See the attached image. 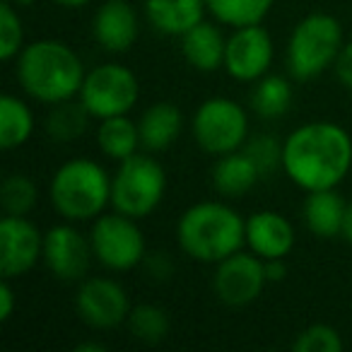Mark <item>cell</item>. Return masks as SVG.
Here are the masks:
<instances>
[{
  "label": "cell",
  "instance_id": "5bb4252c",
  "mask_svg": "<svg viewBox=\"0 0 352 352\" xmlns=\"http://www.w3.org/2000/svg\"><path fill=\"white\" fill-rule=\"evenodd\" d=\"M44 258V232L27 215H6L0 220V275L17 280L34 270Z\"/></svg>",
  "mask_w": 352,
  "mask_h": 352
},
{
  "label": "cell",
  "instance_id": "74e56055",
  "mask_svg": "<svg viewBox=\"0 0 352 352\" xmlns=\"http://www.w3.org/2000/svg\"><path fill=\"white\" fill-rule=\"evenodd\" d=\"M75 350H78V352H104V350H107V345H104V342H99V340H89V342H80Z\"/></svg>",
  "mask_w": 352,
  "mask_h": 352
},
{
  "label": "cell",
  "instance_id": "ba28073f",
  "mask_svg": "<svg viewBox=\"0 0 352 352\" xmlns=\"http://www.w3.org/2000/svg\"><path fill=\"white\" fill-rule=\"evenodd\" d=\"M140 220L123 215V212H102L89 227V244H92L94 261L111 273H128L142 265L147 256L145 234Z\"/></svg>",
  "mask_w": 352,
  "mask_h": 352
},
{
  "label": "cell",
  "instance_id": "484cf974",
  "mask_svg": "<svg viewBox=\"0 0 352 352\" xmlns=\"http://www.w3.org/2000/svg\"><path fill=\"white\" fill-rule=\"evenodd\" d=\"M89 111L82 107L80 99H70V102L56 104L51 107L49 116H46V135L54 142H73L87 131L89 126Z\"/></svg>",
  "mask_w": 352,
  "mask_h": 352
},
{
  "label": "cell",
  "instance_id": "cb8c5ba5",
  "mask_svg": "<svg viewBox=\"0 0 352 352\" xmlns=\"http://www.w3.org/2000/svg\"><path fill=\"white\" fill-rule=\"evenodd\" d=\"M292 97H294V89L289 78L278 73H268L258 82H254L249 104H251V111L258 118L275 121V118H283L289 111Z\"/></svg>",
  "mask_w": 352,
  "mask_h": 352
},
{
  "label": "cell",
  "instance_id": "f35d334b",
  "mask_svg": "<svg viewBox=\"0 0 352 352\" xmlns=\"http://www.w3.org/2000/svg\"><path fill=\"white\" fill-rule=\"evenodd\" d=\"M8 3H12V6H30V3H32V0H8Z\"/></svg>",
  "mask_w": 352,
  "mask_h": 352
},
{
  "label": "cell",
  "instance_id": "4dcf8cb0",
  "mask_svg": "<svg viewBox=\"0 0 352 352\" xmlns=\"http://www.w3.org/2000/svg\"><path fill=\"white\" fill-rule=\"evenodd\" d=\"M244 150L254 157V162L258 164L263 176H268L275 169H283V140H278L275 135L261 133V135L249 138Z\"/></svg>",
  "mask_w": 352,
  "mask_h": 352
},
{
  "label": "cell",
  "instance_id": "8d00e7d4",
  "mask_svg": "<svg viewBox=\"0 0 352 352\" xmlns=\"http://www.w3.org/2000/svg\"><path fill=\"white\" fill-rule=\"evenodd\" d=\"M342 239L352 246V201L347 203V210H345V225H342Z\"/></svg>",
  "mask_w": 352,
  "mask_h": 352
},
{
  "label": "cell",
  "instance_id": "9c48e42d",
  "mask_svg": "<svg viewBox=\"0 0 352 352\" xmlns=\"http://www.w3.org/2000/svg\"><path fill=\"white\" fill-rule=\"evenodd\" d=\"M78 99L97 121L123 116L140 99V80L123 63H99L87 70Z\"/></svg>",
  "mask_w": 352,
  "mask_h": 352
},
{
  "label": "cell",
  "instance_id": "6da1fadb",
  "mask_svg": "<svg viewBox=\"0 0 352 352\" xmlns=\"http://www.w3.org/2000/svg\"><path fill=\"white\" fill-rule=\"evenodd\" d=\"M283 171L304 193L338 188L352 171V135L336 121H309L283 140Z\"/></svg>",
  "mask_w": 352,
  "mask_h": 352
},
{
  "label": "cell",
  "instance_id": "277c9868",
  "mask_svg": "<svg viewBox=\"0 0 352 352\" xmlns=\"http://www.w3.org/2000/svg\"><path fill=\"white\" fill-rule=\"evenodd\" d=\"M49 203L68 222H92L111 206V174L89 157H73L54 171Z\"/></svg>",
  "mask_w": 352,
  "mask_h": 352
},
{
  "label": "cell",
  "instance_id": "1f68e13d",
  "mask_svg": "<svg viewBox=\"0 0 352 352\" xmlns=\"http://www.w3.org/2000/svg\"><path fill=\"white\" fill-rule=\"evenodd\" d=\"M142 268H145L147 278L155 280V283H164L174 275V261L164 251H155V254H147L142 261Z\"/></svg>",
  "mask_w": 352,
  "mask_h": 352
},
{
  "label": "cell",
  "instance_id": "d4e9b609",
  "mask_svg": "<svg viewBox=\"0 0 352 352\" xmlns=\"http://www.w3.org/2000/svg\"><path fill=\"white\" fill-rule=\"evenodd\" d=\"M208 15L220 25L236 27L263 25V20L275 8V0H206Z\"/></svg>",
  "mask_w": 352,
  "mask_h": 352
},
{
  "label": "cell",
  "instance_id": "5b68a950",
  "mask_svg": "<svg viewBox=\"0 0 352 352\" xmlns=\"http://www.w3.org/2000/svg\"><path fill=\"white\" fill-rule=\"evenodd\" d=\"M345 34L338 17L328 12H309L292 27L285 49L287 73L297 82H311L331 70L338 60Z\"/></svg>",
  "mask_w": 352,
  "mask_h": 352
},
{
  "label": "cell",
  "instance_id": "7a4b0ae2",
  "mask_svg": "<svg viewBox=\"0 0 352 352\" xmlns=\"http://www.w3.org/2000/svg\"><path fill=\"white\" fill-rule=\"evenodd\" d=\"M15 75L25 97L46 107L78 99L85 82V63L78 51L60 39H39L15 58Z\"/></svg>",
  "mask_w": 352,
  "mask_h": 352
},
{
  "label": "cell",
  "instance_id": "f546056e",
  "mask_svg": "<svg viewBox=\"0 0 352 352\" xmlns=\"http://www.w3.org/2000/svg\"><path fill=\"white\" fill-rule=\"evenodd\" d=\"M294 352H340L342 350V336L338 328L328 323H311L304 331L297 333L292 340Z\"/></svg>",
  "mask_w": 352,
  "mask_h": 352
},
{
  "label": "cell",
  "instance_id": "4fadbf2b",
  "mask_svg": "<svg viewBox=\"0 0 352 352\" xmlns=\"http://www.w3.org/2000/svg\"><path fill=\"white\" fill-rule=\"evenodd\" d=\"M89 234H82L75 222H58L44 232V265L60 283H80L87 278L92 263Z\"/></svg>",
  "mask_w": 352,
  "mask_h": 352
},
{
  "label": "cell",
  "instance_id": "9a60e30c",
  "mask_svg": "<svg viewBox=\"0 0 352 352\" xmlns=\"http://www.w3.org/2000/svg\"><path fill=\"white\" fill-rule=\"evenodd\" d=\"M140 34V15L128 0H104L92 15V39L107 54H126Z\"/></svg>",
  "mask_w": 352,
  "mask_h": 352
},
{
  "label": "cell",
  "instance_id": "e0dca14e",
  "mask_svg": "<svg viewBox=\"0 0 352 352\" xmlns=\"http://www.w3.org/2000/svg\"><path fill=\"white\" fill-rule=\"evenodd\" d=\"M208 15L206 0H142V17L162 36L182 39Z\"/></svg>",
  "mask_w": 352,
  "mask_h": 352
},
{
  "label": "cell",
  "instance_id": "2e32d148",
  "mask_svg": "<svg viewBox=\"0 0 352 352\" xmlns=\"http://www.w3.org/2000/svg\"><path fill=\"white\" fill-rule=\"evenodd\" d=\"M297 244V232L289 217L278 210H256L246 217V249L258 258H287Z\"/></svg>",
  "mask_w": 352,
  "mask_h": 352
},
{
  "label": "cell",
  "instance_id": "d590c367",
  "mask_svg": "<svg viewBox=\"0 0 352 352\" xmlns=\"http://www.w3.org/2000/svg\"><path fill=\"white\" fill-rule=\"evenodd\" d=\"M51 3L58 8H65V10H80V8L92 6L94 0H51Z\"/></svg>",
  "mask_w": 352,
  "mask_h": 352
},
{
  "label": "cell",
  "instance_id": "44dd1931",
  "mask_svg": "<svg viewBox=\"0 0 352 352\" xmlns=\"http://www.w3.org/2000/svg\"><path fill=\"white\" fill-rule=\"evenodd\" d=\"M184 128L182 109L171 102H155L140 113L138 131H140V145L145 152H164L179 140Z\"/></svg>",
  "mask_w": 352,
  "mask_h": 352
},
{
  "label": "cell",
  "instance_id": "836d02e7",
  "mask_svg": "<svg viewBox=\"0 0 352 352\" xmlns=\"http://www.w3.org/2000/svg\"><path fill=\"white\" fill-rule=\"evenodd\" d=\"M15 304H17V297H15V287H12V280H6L0 283V321L8 323L15 314Z\"/></svg>",
  "mask_w": 352,
  "mask_h": 352
},
{
  "label": "cell",
  "instance_id": "3957f363",
  "mask_svg": "<svg viewBox=\"0 0 352 352\" xmlns=\"http://www.w3.org/2000/svg\"><path fill=\"white\" fill-rule=\"evenodd\" d=\"M176 241L188 258L217 265L246 246V217L225 201L193 203L176 222Z\"/></svg>",
  "mask_w": 352,
  "mask_h": 352
},
{
  "label": "cell",
  "instance_id": "d6986e66",
  "mask_svg": "<svg viewBox=\"0 0 352 352\" xmlns=\"http://www.w3.org/2000/svg\"><path fill=\"white\" fill-rule=\"evenodd\" d=\"M263 179L254 157L241 147V150L227 152L215 157V164L210 171V184L222 198H241L256 188V184Z\"/></svg>",
  "mask_w": 352,
  "mask_h": 352
},
{
  "label": "cell",
  "instance_id": "8fae6325",
  "mask_svg": "<svg viewBox=\"0 0 352 352\" xmlns=\"http://www.w3.org/2000/svg\"><path fill=\"white\" fill-rule=\"evenodd\" d=\"M268 278H265V261L254 251H236L215 265L212 289L215 297L225 307L241 309L254 304L263 294Z\"/></svg>",
  "mask_w": 352,
  "mask_h": 352
},
{
  "label": "cell",
  "instance_id": "52a82bcc",
  "mask_svg": "<svg viewBox=\"0 0 352 352\" xmlns=\"http://www.w3.org/2000/svg\"><path fill=\"white\" fill-rule=\"evenodd\" d=\"M191 133L196 145L210 157L241 150L251 138L249 111L230 97H210L193 111Z\"/></svg>",
  "mask_w": 352,
  "mask_h": 352
},
{
  "label": "cell",
  "instance_id": "d6a6232c",
  "mask_svg": "<svg viewBox=\"0 0 352 352\" xmlns=\"http://www.w3.org/2000/svg\"><path fill=\"white\" fill-rule=\"evenodd\" d=\"M333 73H336L338 82H340L342 87L352 89V39L342 44L336 65H333Z\"/></svg>",
  "mask_w": 352,
  "mask_h": 352
},
{
  "label": "cell",
  "instance_id": "7c38bea8",
  "mask_svg": "<svg viewBox=\"0 0 352 352\" xmlns=\"http://www.w3.org/2000/svg\"><path fill=\"white\" fill-rule=\"evenodd\" d=\"M275 58V44L270 32L263 25L236 27L227 36L225 73L234 82L254 85L270 73Z\"/></svg>",
  "mask_w": 352,
  "mask_h": 352
},
{
  "label": "cell",
  "instance_id": "7402d4cb",
  "mask_svg": "<svg viewBox=\"0 0 352 352\" xmlns=\"http://www.w3.org/2000/svg\"><path fill=\"white\" fill-rule=\"evenodd\" d=\"M34 111L20 94L6 92L0 97V147L20 150L34 135Z\"/></svg>",
  "mask_w": 352,
  "mask_h": 352
},
{
  "label": "cell",
  "instance_id": "603a6c76",
  "mask_svg": "<svg viewBox=\"0 0 352 352\" xmlns=\"http://www.w3.org/2000/svg\"><path fill=\"white\" fill-rule=\"evenodd\" d=\"M97 147L111 162H123L135 152H140L142 145L138 121H133L128 113L102 118L97 126Z\"/></svg>",
  "mask_w": 352,
  "mask_h": 352
},
{
  "label": "cell",
  "instance_id": "ac0fdd59",
  "mask_svg": "<svg viewBox=\"0 0 352 352\" xmlns=\"http://www.w3.org/2000/svg\"><path fill=\"white\" fill-rule=\"evenodd\" d=\"M182 56L198 73H215L225 68L227 36L222 34L220 22L203 20L182 36Z\"/></svg>",
  "mask_w": 352,
  "mask_h": 352
},
{
  "label": "cell",
  "instance_id": "ffe728a7",
  "mask_svg": "<svg viewBox=\"0 0 352 352\" xmlns=\"http://www.w3.org/2000/svg\"><path fill=\"white\" fill-rule=\"evenodd\" d=\"M347 201L340 196L338 188H323V191H309L302 203L304 227L318 239H336L342 234L345 225Z\"/></svg>",
  "mask_w": 352,
  "mask_h": 352
},
{
  "label": "cell",
  "instance_id": "f1b7e54d",
  "mask_svg": "<svg viewBox=\"0 0 352 352\" xmlns=\"http://www.w3.org/2000/svg\"><path fill=\"white\" fill-rule=\"evenodd\" d=\"M25 46V22H22L20 10L17 6L3 0V6H0V58L6 63H12Z\"/></svg>",
  "mask_w": 352,
  "mask_h": 352
},
{
  "label": "cell",
  "instance_id": "e575fe53",
  "mask_svg": "<svg viewBox=\"0 0 352 352\" xmlns=\"http://www.w3.org/2000/svg\"><path fill=\"white\" fill-rule=\"evenodd\" d=\"M265 278H268V283H283L285 278H287V263H285V258H270L265 261Z\"/></svg>",
  "mask_w": 352,
  "mask_h": 352
},
{
  "label": "cell",
  "instance_id": "4316f807",
  "mask_svg": "<svg viewBox=\"0 0 352 352\" xmlns=\"http://www.w3.org/2000/svg\"><path fill=\"white\" fill-rule=\"evenodd\" d=\"M128 331L145 345H157L171 331V318L160 304H135L128 314Z\"/></svg>",
  "mask_w": 352,
  "mask_h": 352
},
{
  "label": "cell",
  "instance_id": "83f0119b",
  "mask_svg": "<svg viewBox=\"0 0 352 352\" xmlns=\"http://www.w3.org/2000/svg\"><path fill=\"white\" fill-rule=\"evenodd\" d=\"M39 203V186L27 174H10L0 186V206L6 215H30Z\"/></svg>",
  "mask_w": 352,
  "mask_h": 352
},
{
  "label": "cell",
  "instance_id": "30bf717a",
  "mask_svg": "<svg viewBox=\"0 0 352 352\" xmlns=\"http://www.w3.org/2000/svg\"><path fill=\"white\" fill-rule=\"evenodd\" d=\"M131 299L118 280L107 275H92L78 283L75 311L94 331H111L128 321Z\"/></svg>",
  "mask_w": 352,
  "mask_h": 352
},
{
  "label": "cell",
  "instance_id": "8992f818",
  "mask_svg": "<svg viewBox=\"0 0 352 352\" xmlns=\"http://www.w3.org/2000/svg\"><path fill=\"white\" fill-rule=\"evenodd\" d=\"M166 193V171L152 152H135L116 162L111 174V208L116 212L145 220L162 206Z\"/></svg>",
  "mask_w": 352,
  "mask_h": 352
}]
</instances>
